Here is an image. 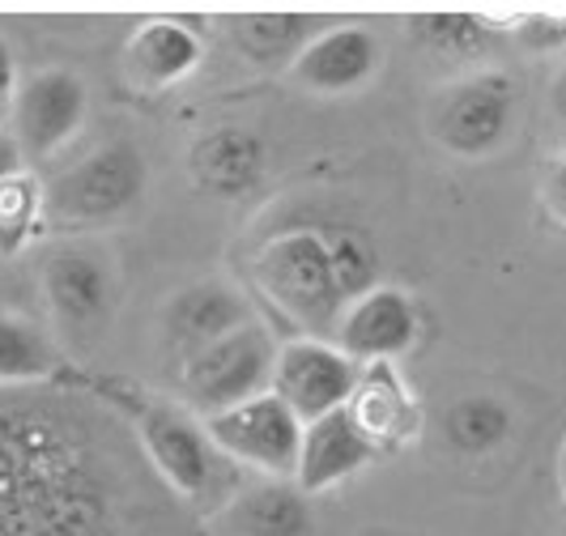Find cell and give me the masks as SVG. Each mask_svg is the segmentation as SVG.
<instances>
[{"instance_id": "ba28073f", "label": "cell", "mask_w": 566, "mask_h": 536, "mask_svg": "<svg viewBox=\"0 0 566 536\" xmlns=\"http://www.w3.org/2000/svg\"><path fill=\"white\" fill-rule=\"evenodd\" d=\"M205 430L218 443V452L248 477H294L298 469L303 422L273 392L205 418Z\"/></svg>"}, {"instance_id": "484cf974", "label": "cell", "mask_w": 566, "mask_h": 536, "mask_svg": "<svg viewBox=\"0 0 566 536\" xmlns=\"http://www.w3.org/2000/svg\"><path fill=\"white\" fill-rule=\"evenodd\" d=\"M524 34L537 43V48H566V18H533L528 27H524Z\"/></svg>"}, {"instance_id": "7a4b0ae2", "label": "cell", "mask_w": 566, "mask_h": 536, "mask_svg": "<svg viewBox=\"0 0 566 536\" xmlns=\"http://www.w3.org/2000/svg\"><path fill=\"white\" fill-rule=\"evenodd\" d=\"M90 388L119 409V418L128 422L149 469L197 519H209L248 481L243 469H234L227 455L218 452L205 422L197 413H188L179 400H163L128 379H94Z\"/></svg>"}, {"instance_id": "d4e9b609", "label": "cell", "mask_w": 566, "mask_h": 536, "mask_svg": "<svg viewBox=\"0 0 566 536\" xmlns=\"http://www.w3.org/2000/svg\"><path fill=\"white\" fill-rule=\"evenodd\" d=\"M541 204L549 209L554 222L566 227V158H554L541 175Z\"/></svg>"}, {"instance_id": "5bb4252c", "label": "cell", "mask_w": 566, "mask_h": 536, "mask_svg": "<svg viewBox=\"0 0 566 536\" xmlns=\"http://www.w3.org/2000/svg\"><path fill=\"white\" fill-rule=\"evenodd\" d=\"M379 448L367 434L354 425L349 409H337L319 422L303 425V443H298V469H294V485L315 498L324 490H333L340 481H349L354 473H363L367 464H375Z\"/></svg>"}, {"instance_id": "603a6c76", "label": "cell", "mask_w": 566, "mask_h": 536, "mask_svg": "<svg viewBox=\"0 0 566 536\" xmlns=\"http://www.w3.org/2000/svg\"><path fill=\"white\" fill-rule=\"evenodd\" d=\"M39 222H43V188L27 170L9 175L0 183V255L18 252Z\"/></svg>"}, {"instance_id": "7c38bea8", "label": "cell", "mask_w": 566, "mask_h": 536, "mask_svg": "<svg viewBox=\"0 0 566 536\" xmlns=\"http://www.w3.org/2000/svg\"><path fill=\"white\" fill-rule=\"evenodd\" d=\"M418 340H422L418 303L409 298V290L379 282L345 307L333 345L340 354H349L358 367H370V362H397Z\"/></svg>"}, {"instance_id": "ffe728a7", "label": "cell", "mask_w": 566, "mask_h": 536, "mask_svg": "<svg viewBox=\"0 0 566 536\" xmlns=\"http://www.w3.org/2000/svg\"><path fill=\"white\" fill-rule=\"evenodd\" d=\"M405 34L418 52H426L439 64H455V69H469L494 52V27L482 13H469V9L413 13V18H405Z\"/></svg>"}, {"instance_id": "e0dca14e", "label": "cell", "mask_w": 566, "mask_h": 536, "mask_svg": "<svg viewBox=\"0 0 566 536\" xmlns=\"http://www.w3.org/2000/svg\"><path fill=\"white\" fill-rule=\"evenodd\" d=\"M264 162H269L264 141L248 128H239V124L213 128V133L197 137V145L188 149V170H192L197 188L222 200H239L252 188H260Z\"/></svg>"}, {"instance_id": "5b68a950", "label": "cell", "mask_w": 566, "mask_h": 536, "mask_svg": "<svg viewBox=\"0 0 566 536\" xmlns=\"http://www.w3.org/2000/svg\"><path fill=\"white\" fill-rule=\"evenodd\" d=\"M149 188L145 154L133 141H112L60 170L43 188V222L56 230H103L137 209Z\"/></svg>"}, {"instance_id": "7402d4cb", "label": "cell", "mask_w": 566, "mask_h": 536, "mask_svg": "<svg viewBox=\"0 0 566 536\" xmlns=\"http://www.w3.org/2000/svg\"><path fill=\"white\" fill-rule=\"evenodd\" d=\"M511 425H515V418H511V404L503 396L469 392L443 409L439 430H443V443H448L452 452L478 460V455L499 452V448L507 443Z\"/></svg>"}, {"instance_id": "2e32d148", "label": "cell", "mask_w": 566, "mask_h": 536, "mask_svg": "<svg viewBox=\"0 0 566 536\" xmlns=\"http://www.w3.org/2000/svg\"><path fill=\"white\" fill-rule=\"evenodd\" d=\"M349 418L367 434L379 452H392L405 439L422 430V409L413 392L405 388L397 362H370L358 375V388L349 396Z\"/></svg>"}, {"instance_id": "ac0fdd59", "label": "cell", "mask_w": 566, "mask_h": 536, "mask_svg": "<svg viewBox=\"0 0 566 536\" xmlns=\"http://www.w3.org/2000/svg\"><path fill=\"white\" fill-rule=\"evenodd\" d=\"M200 56H205V48L192 27L145 22L142 30H133V39L124 48V73L142 94H163L184 77H192Z\"/></svg>"}, {"instance_id": "3957f363", "label": "cell", "mask_w": 566, "mask_h": 536, "mask_svg": "<svg viewBox=\"0 0 566 536\" xmlns=\"http://www.w3.org/2000/svg\"><path fill=\"white\" fill-rule=\"evenodd\" d=\"M252 282L303 337H337V324L349 307V298L337 282L324 230L294 227L273 234L252 255Z\"/></svg>"}, {"instance_id": "83f0119b", "label": "cell", "mask_w": 566, "mask_h": 536, "mask_svg": "<svg viewBox=\"0 0 566 536\" xmlns=\"http://www.w3.org/2000/svg\"><path fill=\"white\" fill-rule=\"evenodd\" d=\"M22 170V154H18V145L9 133H0V183L9 179V175H18Z\"/></svg>"}, {"instance_id": "6da1fadb", "label": "cell", "mask_w": 566, "mask_h": 536, "mask_svg": "<svg viewBox=\"0 0 566 536\" xmlns=\"http://www.w3.org/2000/svg\"><path fill=\"white\" fill-rule=\"evenodd\" d=\"M0 536H192V511L112 400L52 379L0 388Z\"/></svg>"}, {"instance_id": "9a60e30c", "label": "cell", "mask_w": 566, "mask_h": 536, "mask_svg": "<svg viewBox=\"0 0 566 536\" xmlns=\"http://www.w3.org/2000/svg\"><path fill=\"white\" fill-rule=\"evenodd\" d=\"M379 69V39L367 27H328L303 48L290 77L307 94H354Z\"/></svg>"}, {"instance_id": "52a82bcc", "label": "cell", "mask_w": 566, "mask_h": 536, "mask_svg": "<svg viewBox=\"0 0 566 536\" xmlns=\"http://www.w3.org/2000/svg\"><path fill=\"white\" fill-rule=\"evenodd\" d=\"M515 103H520V94L507 73L482 69L473 77L448 85V94L434 103L430 133L452 158L482 162L507 141L511 124H515Z\"/></svg>"}, {"instance_id": "f1b7e54d", "label": "cell", "mask_w": 566, "mask_h": 536, "mask_svg": "<svg viewBox=\"0 0 566 536\" xmlns=\"http://www.w3.org/2000/svg\"><path fill=\"white\" fill-rule=\"evenodd\" d=\"M549 112L558 115V124H566V64L563 73L554 77V85H549Z\"/></svg>"}, {"instance_id": "9c48e42d", "label": "cell", "mask_w": 566, "mask_h": 536, "mask_svg": "<svg viewBox=\"0 0 566 536\" xmlns=\"http://www.w3.org/2000/svg\"><path fill=\"white\" fill-rule=\"evenodd\" d=\"M358 375H363V367L349 354H340L333 340L294 337L277 345L269 392L277 396L298 422L312 425L349 404V396L358 388Z\"/></svg>"}, {"instance_id": "cb8c5ba5", "label": "cell", "mask_w": 566, "mask_h": 536, "mask_svg": "<svg viewBox=\"0 0 566 536\" xmlns=\"http://www.w3.org/2000/svg\"><path fill=\"white\" fill-rule=\"evenodd\" d=\"M324 239H328L333 269H337V282L349 303H354L358 294H367V290L379 285V255H375V248H370V239L363 230L333 227V230H324Z\"/></svg>"}, {"instance_id": "277c9868", "label": "cell", "mask_w": 566, "mask_h": 536, "mask_svg": "<svg viewBox=\"0 0 566 536\" xmlns=\"http://www.w3.org/2000/svg\"><path fill=\"white\" fill-rule=\"evenodd\" d=\"M39 285L56 345L85 354L107 337L119 311V273L98 243L85 239L52 243L39 264Z\"/></svg>"}, {"instance_id": "44dd1931", "label": "cell", "mask_w": 566, "mask_h": 536, "mask_svg": "<svg viewBox=\"0 0 566 536\" xmlns=\"http://www.w3.org/2000/svg\"><path fill=\"white\" fill-rule=\"evenodd\" d=\"M56 337L22 311L0 307V388H30L60 379Z\"/></svg>"}, {"instance_id": "30bf717a", "label": "cell", "mask_w": 566, "mask_h": 536, "mask_svg": "<svg viewBox=\"0 0 566 536\" xmlns=\"http://www.w3.org/2000/svg\"><path fill=\"white\" fill-rule=\"evenodd\" d=\"M85 107H90V94L77 73L69 69L30 73L18 85V98L9 112V137L18 145L22 162H48L52 154H60L85 124Z\"/></svg>"}, {"instance_id": "4316f807", "label": "cell", "mask_w": 566, "mask_h": 536, "mask_svg": "<svg viewBox=\"0 0 566 536\" xmlns=\"http://www.w3.org/2000/svg\"><path fill=\"white\" fill-rule=\"evenodd\" d=\"M13 98H18V69H13V48L0 39V107H4V115L13 112Z\"/></svg>"}, {"instance_id": "d6986e66", "label": "cell", "mask_w": 566, "mask_h": 536, "mask_svg": "<svg viewBox=\"0 0 566 536\" xmlns=\"http://www.w3.org/2000/svg\"><path fill=\"white\" fill-rule=\"evenodd\" d=\"M230 43L255 69H294L303 48L324 34V18L312 13H239L227 18Z\"/></svg>"}, {"instance_id": "8fae6325", "label": "cell", "mask_w": 566, "mask_h": 536, "mask_svg": "<svg viewBox=\"0 0 566 536\" xmlns=\"http://www.w3.org/2000/svg\"><path fill=\"white\" fill-rule=\"evenodd\" d=\"M248 324H255L248 294L222 277H205L170 294V303L163 307V349L175 367H184L188 358Z\"/></svg>"}, {"instance_id": "8992f818", "label": "cell", "mask_w": 566, "mask_h": 536, "mask_svg": "<svg viewBox=\"0 0 566 536\" xmlns=\"http://www.w3.org/2000/svg\"><path fill=\"white\" fill-rule=\"evenodd\" d=\"M273 362H277L273 333L264 324H248L175 370L179 404L197 413L200 422L213 413H227L234 404L273 388Z\"/></svg>"}, {"instance_id": "4fadbf2b", "label": "cell", "mask_w": 566, "mask_h": 536, "mask_svg": "<svg viewBox=\"0 0 566 536\" xmlns=\"http://www.w3.org/2000/svg\"><path fill=\"white\" fill-rule=\"evenodd\" d=\"M209 536H319L312 498L294 477H248L205 519Z\"/></svg>"}]
</instances>
